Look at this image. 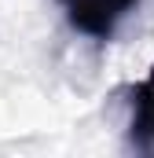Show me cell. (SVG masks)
Here are the masks:
<instances>
[{
    "label": "cell",
    "instance_id": "obj_1",
    "mask_svg": "<svg viewBox=\"0 0 154 158\" xmlns=\"http://www.w3.org/2000/svg\"><path fill=\"white\" fill-rule=\"evenodd\" d=\"M70 26L81 30L92 40H110L114 30L121 26V19L140 4V0H59Z\"/></svg>",
    "mask_w": 154,
    "mask_h": 158
},
{
    "label": "cell",
    "instance_id": "obj_2",
    "mask_svg": "<svg viewBox=\"0 0 154 158\" xmlns=\"http://www.w3.org/2000/svg\"><path fill=\"white\" fill-rule=\"evenodd\" d=\"M132 143L140 151H154V66L147 70V77L132 88Z\"/></svg>",
    "mask_w": 154,
    "mask_h": 158
}]
</instances>
